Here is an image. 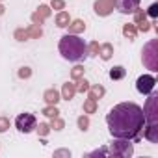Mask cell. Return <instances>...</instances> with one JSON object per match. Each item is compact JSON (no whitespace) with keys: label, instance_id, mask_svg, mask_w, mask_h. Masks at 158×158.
I'll return each instance as SVG.
<instances>
[{"label":"cell","instance_id":"cell-1","mask_svg":"<svg viewBox=\"0 0 158 158\" xmlns=\"http://www.w3.org/2000/svg\"><path fill=\"white\" fill-rule=\"evenodd\" d=\"M108 130L114 138L139 139V132L145 125L143 110L134 102H121L114 106L106 115Z\"/></svg>","mask_w":158,"mask_h":158},{"label":"cell","instance_id":"cell-2","mask_svg":"<svg viewBox=\"0 0 158 158\" xmlns=\"http://www.w3.org/2000/svg\"><path fill=\"white\" fill-rule=\"evenodd\" d=\"M60 54L69 61H80L88 54V47L76 34H67L60 39Z\"/></svg>","mask_w":158,"mask_h":158},{"label":"cell","instance_id":"cell-3","mask_svg":"<svg viewBox=\"0 0 158 158\" xmlns=\"http://www.w3.org/2000/svg\"><path fill=\"white\" fill-rule=\"evenodd\" d=\"M143 65L149 71H158V39H151L141 50Z\"/></svg>","mask_w":158,"mask_h":158},{"label":"cell","instance_id":"cell-4","mask_svg":"<svg viewBox=\"0 0 158 158\" xmlns=\"http://www.w3.org/2000/svg\"><path fill=\"white\" fill-rule=\"evenodd\" d=\"M143 117L147 125H158V95L151 91L145 108H143Z\"/></svg>","mask_w":158,"mask_h":158},{"label":"cell","instance_id":"cell-5","mask_svg":"<svg viewBox=\"0 0 158 158\" xmlns=\"http://www.w3.org/2000/svg\"><path fill=\"white\" fill-rule=\"evenodd\" d=\"M132 152H134V147L130 139H121V138H117V141H114L108 149L110 156H119V158H130Z\"/></svg>","mask_w":158,"mask_h":158},{"label":"cell","instance_id":"cell-6","mask_svg":"<svg viewBox=\"0 0 158 158\" xmlns=\"http://www.w3.org/2000/svg\"><path fill=\"white\" fill-rule=\"evenodd\" d=\"M15 127L19 128V132L23 134H30L32 130H35L37 127V119L34 114H21L17 119H15Z\"/></svg>","mask_w":158,"mask_h":158},{"label":"cell","instance_id":"cell-7","mask_svg":"<svg viewBox=\"0 0 158 158\" xmlns=\"http://www.w3.org/2000/svg\"><path fill=\"white\" fill-rule=\"evenodd\" d=\"M154 84H156L154 76H151V74H143V76H139L138 80H136V89H138L141 95H149V93L154 89Z\"/></svg>","mask_w":158,"mask_h":158},{"label":"cell","instance_id":"cell-8","mask_svg":"<svg viewBox=\"0 0 158 158\" xmlns=\"http://www.w3.org/2000/svg\"><path fill=\"white\" fill-rule=\"evenodd\" d=\"M115 8L119 13L127 15V13H134L139 8V0H115Z\"/></svg>","mask_w":158,"mask_h":158},{"label":"cell","instance_id":"cell-9","mask_svg":"<svg viewBox=\"0 0 158 158\" xmlns=\"http://www.w3.org/2000/svg\"><path fill=\"white\" fill-rule=\"evenodd\" d=\"M114 6H115V0H95V13L101 15V17H106L114 11Z\"/></svg>","mask_w":158,"mask_h":158},{"label":"cell","instance_id":"cell-10","mask_svg":"<svg viewBox=\"0 0 158 158\" xmlns=\"http://www.w3.org/2000/svg\"><path fill=\"white\" fill-rule=\"evenodd\" d=\"M48 17H50V8H48V6H39L37 11L32 13V23L37 24V26H41Z\"/></svg>","mask_w":158,"mask_h":158},{"label":"cell","instance_id":"cell-11","mask_svg":"<svg viewBox=\"0 0 158 158\" xmlns=\"http://www.w3.org/2000/svg\"><path fill=\"white\" fill-rule=\"evenodd\" d=\"M143 138H147L151 143H158V125H147V128L143 130Z\"/></svg>","mask_w":158,"mask_h":158},{"label":"cell","instance_id":"cell-12","mask_svg":"<svg viewBox=\"0 0 158 158\" xmlns=\"http://www.w3.org/2000/svg\"><path fill=\"white\" fill-rule=\"evenodd\" d=\"M43 99L47 101V104H54V106H56V104L61 101V99H60V93H58L54 88L47 89V91H45V95H43Z\"/></svg>","mask_w":158,"mask_h":158},{"label":"cell","instance_id":"cell-13","mask_svg":"<svg viewBox=\"0 0 158 158\" xmlns=\"http://www.w3.org/2000/svg\"><path fill=\"white\" fill-rule=\"evenodd\" d=\"M86 30V23L82 19H76L73 23H69V34H82Z\"/></svg>","mask_w":158,"mask_h":158},{"label":"cell","instance_id":"cell-14","mask_svg":"<svg viewBox=\"0 0 158 158\" xmlns=\"http://www.w3.org/2000/svg\"><path fill=\"white\" fill-rule=\"evenodd\" d=\"M74 93H76V88H74V84H73V82L63 84V88H61V97H63L65 101H71V99L74 97Z\"/></svg>","mask_w":158,"mask_h":158},{"label":"cell","instance_id":"cell-15","mask_svg":"<svg viewBox=\"0 0 158 158\" xmlns=\"http://www.w3.org/2000/svg\"><path fill=\"white\" fill-rule=\"evenodd\" d=\"M99 56H101L104 61H108V60L114 56V47H112L110 43H104V45H101V48H99Z\"/></svg>","mask_w":158,"mask_h":158},{"label":"cell","instance_id":"cell-16","mask_svg":"<svg viewBox=\"0 0 158 158\" xmlns=\"http://www.w3.org/2000/svg\"><path fill=\"white\" fill-rule=\"evenodd\" d=\"M69 23H71V17H69L67 11H60V13L56 15V24H58L60 28H67Z\"/></svg>","mask_w":158,"mask_h":158},{"label":"cell","instance_id":"cell-17","mask_svg":"<svg viewBox=\"0 0 158 158\" xmlns=\"http://www.w3.org/2000/svg\"><path fill=\"white\" fill-rule=\"evenodd\" d=\"M123 35L128 37L130 41H134L136 35H138V28H136V24H125V26H123Z\"/></svg>","mask_w":158,"mask_h":158},{"label":"cell","instance_id":"cell-18","mask_svg":"<svg viewBox=\"0 0 158 158\" xmlns=\"http://www.w3.org/2000/svg\"><path fill=\"white\" fill-rule=\"evenodd\" d=\"M88 91H89V99H93V101L101 99V97L106 93V91H104V88H102V86H99V84H97V86H89V89H88Z\"/></svg>","mask_w":158,"mask_h":158},{"label":"cell","instance_id":"cell-19","mask_svg":"<svg viewBox=\"0 0 158 158\" xmlns=\"http://www.w3.org/2000/svg\"><path fill=\"white\" fill-rule=\"evenodd\" d=\"M125 74H127V71L121 65L112 67V71H110V78H112V80H121V78H125Z\"/></svg>","mask_w":158,"mask_h":158},{"label":"cell","instance_id":"cell-20","mask_svg":"<svg viewBox=\"0 0 158 158\" xmlns=\"http://www.w3.org/2000/svg\"><path fill=\"white\" fill-rule=\"evenodd\" d=\"M26 32H28V35H30L32 39H39V37L43 35V30H41V26H37V24H30V26L26 28Z\"/></svg>","mask_w":158,"mask_h":158},{"label":"cell","instance_id":"cell-21","mask_svg":"<svg viewBox=\"0 0 158 158\" xmlns=\"http://www.w3.org/2000/svg\"><path fill=\"white\" fill-rule=\"evenodd\" d=\"M74 88H76L78 93H86V91L89 89V82L86 80V78H78V82L74 84Z\"/></svg>","mask_w":158,"mask_h":158},{"label":"cell","instance_id":"cell-22","mask_svg":"<svg viewBox=\"0 0 158 158\" xmlns=\"http://www.w3.org/2000/svg\"><path fill=\"white\" fill-rule=\"evenodd\" d=\"M84 67L82 65H74L73 69H71V78H73V80H78V78H82L84 76Z\"/></svg>","mask_w":158,"mask_h":158},{"label":"cell","instance_id":"cell-23","mask_svg":"<svg viewBox=\"0 0 158 158\" xmlns=\"http://www.w3.org/2000/svg\"><path fill=\"white\" fill-rule=\"evenodd\" d=\"M84 112H86V114H95V112H97V101L88 99V101L84 102Z\"/></svg>","mask_w":158,"mask_h":158},{"label":"cell","instance_id":"cell-24","mask_svg":"<svg viewBox=\"0 0 158 158\" xmlns=\"http://www.w3.org/2000/svg\"><path fill=\"white\" fill-rule=\"evenodd\" d=\"M48 127H50V130H61V128L65 127V123H63V119H60V115H58V117H52V119H50V125H48Z\"/></svg>","mask_w":158,"mask_h":158},{"label":"cell","instance_id":"cell-25","mask_svg":"<svg viewBox=\"0 0 158 158\" xmlns=\"http://www.w3.org/2000/svg\"><path fill=\"white\" fill-rule=\"evenodd\" d=\"M43 115H47V117H50V119H52V117H58V115H60V112H58V108H56L54 104H48V106L43 110Z\"/></svg>","mask_w":158,"mask_h":158},{"label":"cell","instance_id":"cell-26","mask_svg":"<svg viewBox=\"0 0 158 158\" xmlns=\"http://www.w3.org/2000/svg\"><path fill=\"white\" fill-rule=\"evenodd\" d=\"M13 37H15L17 41H26V39H30V35H28V32H26L24 28H17L15 34H13Z\"/></svg>","mask_w":158,"mask_h":158},{"label":"cell","instance_id":"cell-27","mask_svg":"<svg viewBox=\"0 0 158 158\" xmlns=\"http://www.w3.org/2000/svg\"><path fill=\"white\" fill-rule=\"evenodd\" d=\"M143 21H147V13H145L143 10H139V8H138V10L134 11V23H136V24H139V23H143Z\"/></svg>","mask_w":158,"mask_h":158},{"label":"cell","instance_id":"cell-28","mask_svg":"<svg viewBox=\"0 0 158 158\" xmlns=\"http://www.w3.org/2000/svg\"><path fill=\"white\" fill-rule=\"evenodd\" d=\"M78 128H80V130H88L89 128V117L88 115H80V117H78Z\"/></svg>","mask_w":158,"mask_h":158},{"label":"cell","instance_id":"cell-29","mask_svg":"<svg viewBox=\"0 0 158 158\" xmlns=\"http://www.w3.org/2000/svg\"><path fill=\"white\" fill-rule=\"evenodd\" d=\"M35 128H37V132H39V136H47V134L50 132V127H48L47 123H39V125H37Z\"/></svg>","mask_w":158,"mask_h":158},{"label":"cell","instance_id":"cell-30","mask_svg":"<svg viewBox=\"0 0 158 158\" xmlns=\"http://www.w3.org/2000/svg\"><path fill=\"white\" fill-rule=\"evenodd\" d=\"M147 15H151L152 19H156V17H158V4H156V2L149 6V10H147Z\"/></svg>","mask_w":158,"mask_h":158},{"label":"cell","instance_id":"cell-31","mask_svg":"<svg viewBox=\"0 0 158 158\" xmlns=\"http://www.w3.org/2000/svg\"><path fill=\"white\" fill-rule=\"evenodd\" d=\"M99 43L97 41H93V43H89V47H88V52L89 54H93V56H99Z\"/></svg>","mask_w":158,"mask_h":158},{"label":"cell","instance_id":"cell-32","mask_svg":"<svg viewBox=\"0 0 158 158\" xmlns=\"http://www.w3.org/2000/svg\"><path fill=\"white\" fill-rule=\"evenodd\" d=\"M32 76V69L30 67H21L19 69V78H30Z\"/></svg>","mask_w":158,"mask_h":158},{"label":"cell","instance_id":"cell-33","mask_svg":"<svg viewBox=\"0 0 158 158\" xmlns=\"http://www.w3.org/2000/svg\"><path fill=\"white\" fill-rule=\"evenodd\" d=\"M8 128H10V119L8 117H0V134L6 132Z\"/></svg>","mask_w":158,"mask_h":158},{"label":"cell","instance_id":"cell-34","mask_svg":"<svg viewBox=\"0 0 158 158\" xmlns=\"http://www.w3.org/2000/svg\"><path fill=\"white\" fill-rule=\"evenodd\" d=\"M63 8H65L63 0H52L50 2V10H63Z\"/></svg>","mask_w":158,"mask_h":158},{"label":"cell","instance_id":"cell-35","mask_svg":"<svg viewBox=\"0 0 158 158\" xmlns=\"http://www.w3.org/2000/svg\"><path fill=\"white\" fill-rule=\"evenodd\" d=\"M61 156H71V151H67V149H58V151H54V158H61Z\"/></svg>","mask_w":158,"mask_h":158},{"label":"cell","instance_id":"cell-36","mask_svg":"<svg viewBox=\"0 0 158 158\" xmlns=\"http://www.w3.org/2000/svg\"><path fill=\"white\" fill-rule=\"evenodd\" d=\"M88 156H110V154H108V149H97V151L89 152Z\"/></svg>","mask_w":158,"mask_h":158},{"label":"cell","instance_id":"cell-37","mask_svg":"<svg viewBox=\"0 0 158 158\" xmlns=\"http://www.w3.org/2000/svg\"><path fill=\"white\" fill-rule=\"evenodd\" d=\"M138 30H139V32H149V30H151V24H149L147 21H143V23L138 24Z\"/></svg>","mask_w":158,"mask_h":158},{"label":"cell","instance_id":"cell-38","mask_svg":"<svg viewBox=\"0 0 158 158\" xmlns=\"http://www.w3.org/2000/svg\"><path fill=\"white\" fill-rule=\"evenodd\" d=\"M4 11H6V8H4L2 4H0V15H4Z\"/></svg>","mask_w":158,"mask_h":158},{"label":"cell","instance_id":"cell-39","mask_svg":"<svg viewBox=\"0 0 158 158\" xmlns=\"http://www.w3.org/2000/svg\"><path fill=\"white\" fill-rule=\"evenodd\" d=\"M0 2H2V0H0Z\"/></svg>","mask_w":158,"mask_h":158}]
</instances>
